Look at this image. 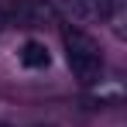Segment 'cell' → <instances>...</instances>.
<instances>
[{"label": "cell", "instance_id": "obj_1", "mask_svg": "<svg viewBox=\"0 0 127 127\" xmlns=\"http://www.w3.org/2000/svg\"><path fill=\"white\" fill-rule=\"evenodd\" d=\"M62 41H65V62L72 69V76L83 86L100 83L103 79V52H100V45L79 28H65Z\"/></svg>", "mask_w": 127, "mask_h": 127}, {"label": "cell", "instance_id": "obj_2", "mask_svg": "<svg viewBox=\"0 0 127 127\" xmlns=\"http://www.w3.org/2000/svg\"><path fill=\"white\" fill-rule=\"evenodd\" d=\"M0 7L7 14V24H17V28H41L55 17V7L48 0H7Z\"/></svg>", "mask_w": 127, "mask_h": 127}, {"label": "cell", "instance_id": "obj_3", "mask_svg": "<svg viewBox=\"0 0 127 127\" xmlns=\"http://www.w3.org/2000/svg\"><path fill=\"white\" fill-rule=\"evenodd\" d=\"M62 10L76 24H103L113 14V0H62Z\"/></svg>", "mask_w": 127, "mask_h": 127}, {"label": "cell", "instance_id": "obj_4", "mask_svg": "<svg viewBox=\"0 0 127 127\" xmlns=\"http://www.w3.org/2000/svg\"><path fill=\"white\" fill-rule=\"evenodd\" d=\"M17 59H21L24 69H48V65H52V52H48L45 41H34V38H31V41L21 45Z\"/></svg>", "mask_w": 127, "mask_h": 127}, {"label": "cell", "instance_id": "obj_5", "mask_svg": "<svg viewBox=\"0 0 127 127\" xmlns=\"http://www.w3.org/2000/svg\"><path fill=\"white\" fill-rule=\"evenodd\" d=\"M3 28H7V14H3V7H0V34H3Z\"/></svg>", "mask_w": 127, "mask_h": 127}, {"label": "cell", "instance_id": "obj_6", "mask_svg": "<svg viewBox=\"0 0 127 127\" xmlns=\"http://www.w3.org/2000/svg\"><path fill=\"white\" fill-rule=\"evenodd\" d=\"M0 127H7V124H0Z\"/></svg>", "mask_w": 127, "mask_h": 127}]
</instances>
